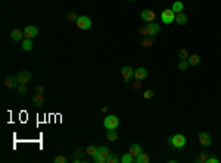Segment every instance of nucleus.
I'll return each instance as SVG.
<instances>
[{
  "label": "nucleus",
  "instance_id": "nucleus-1",
  "mask_svg": "<svg viewBox=\"0 0 221 163\" xmlns=\"http://www.w3.org/2000/svg\"><path fill=\"white\" fill-rule=\"evenodd\" d=\"M109 154H110L109 148L106 145H100V147H98V153L93 156V160L96 163H106V159H108Z\"/></svg>",
  "mask_w": 221,
  "mask_h": 163
},
{
  "label": "nucleus",
  "instance_id": "nucleus-2",
  "mask_svg": "<svg viewBox=\"0 0 221 163\" xmlns=\"http://www.w3.org/2000/svg\"><path fill=\"white\" fill-rule=\"evenodd\" d=\"M168 143L174 148H183L184 145H186V137H184L183 134H176V135H172V137L168 138Z\"/></svg>",
  "mask_w": 221,
  "mask_h": 163
},
{
  "label": "nucleus",
  "instance_id": "nucleus-3",
  "mask_svg": "<svg viewBox=\"0 0 221 163\" xmlns=\"http://www.w3.org/2000/svg\"><path fill=\"white\" fill-rule=\"evenodd\" d=\"M118 125H119V119H118V116L115 115H109L105 118L103 121V127L106 129H117Z\"/></svg>",
  "mask_w": 221,
  "mask_h": 163
},
{
  "label": "nucleus",
  "instance_id": "nucleus-4",
  "mask_svg": "<svg viewBox=\"0 0 221 163\" xmlns=\"http://www.w3.org/2000/svg\"><path fill=\"white\" fill-rule=\"evenodd\" d=\"M77 27L80 28V30H90L92 28V19L89 18V16H86V15H81V16H78V19H77Z\"/></svg>",
  "mask_w": 221,
  "mask_h": 163
},
{
  "label": "nucleus",
  "instance_id": "nucleus-5",
  "mask_svg": "<svg viewBox=\"0 0 221 163\" xmlns=\"http://www.w3.org/2000/svg\"><path fill=\"white\" fill-rule=\"evenodd\" d=\"M161 19H162V22L165 25H170L176 19V12L172 9H165L164 12L161 13Z\"/></svg>",
  "mask_w": 221,
  "mask_h": 163
},
{
  "label": "nucleus",
  "instance_id": "nucleus-6",
  "mask_svg": "<svg viewBox=\"0 0 221 163\" xmlns=\"http://www.w3.org/2000/svg\"><path fill=\"white\" fill-rule=\"evenodd\" d=\"M16 78H18L19 84H28L31 81V78H32V75H31V72H28V71H19V72L16 73Z\"/></svg>",
  "mask_w": 221,
  "mask_h": 163
},
{
  "label": "nucleus",
  "instance_id": "nucleus-7",
  "mask_svg": "<svg viewBox=\"0 0 221 163\" xmlns=\"http://www.w3.org/2000/svg\"><path fill=\"white\" fill-rule=\"evenodd\" d=\"M141 19L145 21V22H154L155 18H156V13L154 10H149V9H145V10H141L140 13Z\"/></svg>",
  "mask_w": 221,
  "mask_h": 163
},
{
  "label": "nucleus",
  "instance_id": "nucleus-8",
  "mask_svg": "<svg viewBox=\"0 0 221 163\" xmlns=\"http://www.w3.org/2000/svg\"><path fill=\"white\" fill-rule=\"evenodd\" d=\"M38 34V30H37L36 27H32V25H28V27H25L24 28V37L25 38H34V37Z\"/></svg>",
  "mask_w": 221,
  "mask_h": 163
},
{
  "label": "nucleus",
  "instance_id": "nucleus-9",
  "mask_svg": "<svg viewBox=\"0 0 221 163\" xmlns=\"http://www.w3.org/2000/svg\"><path fill=\"white\" fill-rule=\"evenodd\" d=\"M199 143L203 145V147H208V145H211V143H212V138H211V135H209L208 132H199Z\"/></svg>",
  "mask_w": 221,
  "mask_h": 163
},
{
  "label": "nucleus",
  "instance_id": "nucleus-10",
  "mask_svg": "<svg viewBox=\"0 0 221 163\" xmlns=\"http://www.w3.org/2000/svg\"><path fill=\"white\" fill-rule=\"evenodd\" d=\"M121 73H123V78L125 82H128L130 79L134 77V69L133 68H130V66H124L123 69H121Z\"/></svg>",
  "mask_w": 221,
  "mask_h": 163
},
{
  "label": "nucleus",
  "instance_id": "nucleus-11",
  "mask_svg": "<svg viewBox=\"0 0 221 163\" xmlns=\"http://www.w3.org/2000/svg\"><path fill=\"white\" fill-rule=\"evenodd\" d=\"M5 85H6L7 88H16L19 85V81L16 77H12V75H9L5 78Z\"/></svg>",
  "mask_w": 221,
  "mask_h": 163
},
{
  "label": "nucleus",
  "instance_id": "nucleus-12",
  "mask_svg": "<svg viewBox=\"0 0 221 163\" xmlns=\"http://www.w3.org/2000/svg\"><path fill=\"white\" fill-rule=\"evenodd\" d=\"M146 28H147V32H149V36L150 37H154V36H156L158 32H159V25L158 24H155V22H149V24L146 25Z\"/></svg>",
  "mask_w": 221,
  "mask_h": 163
},
{
  "label": "nucleus",
  "instance_id": "nucleus-13",
  "mask_svg": "<svg viewBox=\"0 0 221 163\" xmlns=\"http://www.w3.org/2000/svg\"><path fill=\"white\" fill-rule=\"evenodd\" d=\"M134 78L136 79H146L147 78V69L146 68H139L134 71Z\"/></svg>",
  "mask_w": 221,
  "mask_h": 163
},
{
  "label": "nucleus",
  "instance_id": "nucleus-14",
  "mask_svg": "<svg viewBox=\"0 0 221 163\" xmlns=\"http://www.w3.org/2000/svg\"><path fill=\"white\" fill-rule=\"evenodd\" d=\"M32 104H34V106H37V107H41V106L44 104L43 94H40V93L34 94V96H32Z\"/></svg>",
  "mask_w": 221,
  "mask_h": 163
},
{
  "label": "nucleus",
  "instance_id": "nucleus-15",
  "mask_svg": "<svg viewBox=\"0 0 221 163\" xmlns=\"http://www.w3.org/2000/svg\"><path fill=\"white\" fill-rule=\"evenodd\" d=\"M11 37H12V40H15V41H21V40H24V31L21 30H13L12 32H11Z\"/></svg>",
  "mask_w": 221,
  "mask_h": 163
},
{
  "label": "nucleus",
  "instance_id": "nucleus-16",
  "mask_svg": "<svg viewBox=\"0 0 221 163\" xmlns=\"http://www.w3.org/2000/svg\"><path fill=\"white\" fill-rule=\"evenodd\" d=\"M176 22H177L178 25H186L187 24V16H186V13H183V12L176 13Z\"/></svg>",
  "mask_w": 221,
  "mask_h": 163
},
{
  "label": "nucleus",
  "instance_id": "nucleus-17",
  "mask_svg": "<svg viewBox=\"0 0 221 163\" xmlns=\"http://www.w3.org/2000/svg\"><path fill=\"white\" fill-rule=\"evenodd\" d=\"M128 153L131 154L133 157H136V156H139L141 153V147L139 144H131L130 145V150H128Z\"/></svg>",
  "mask_w": 221,
  "mask_h": 163
},
{
  "label": "nucleus",
  "instance_id": "nucleus-18",
  "mask_svg": "<svg viewBox=\"0 0 221 163\" xmlns=\"http://www.w3.org/2000/svg\"><path fill=\"white\" fill-rule=\"evenodd\" d=\"M149 160H150V159H149V156H147L146 153H143V151H141L139 156L134 157V162L136 163H149Z\"/></svg>",
  "mask_w": 221,
  "mask_h": 163
},
{
  "label": "nucleus",
  "instance_id": "nucleus-19",
  "mask_svg": "<svg viewBox=\"0 0 221 163\" xmlns=\"http://www.w3.org/2000/svg\"><path fill=\"white\" fill-rule=\"evenodd\" d=\"M32 47H34V44H32V40H31V38H24V40H22V48H24L25 52L32 50Z\"/></svg>",
  "mask_w": 221,
  "mask_h": 163
},
{
  "label": "nucleus",
  "instance_id": "nucleus-20",
  "mask_svg": "<svg viewBox=\"0 0 221 163\" xmlns=\"http://www.w3.org/2000/svg\"><path fill=\"white\" fill-rule=\"evenodd\" d=\"M141 46L145 48H149V47H152L154 46V37H145L143 40H141Z\"/></svg>",
  "mask_w": 221,
  "mask_h": 163
},
{
  "label": "nucleus",
  "instance_id": "nucleus-21",
  "mask_svg": "<svg viewBox=\"0 0 221 163\" xmlns=\"http://www.w3.org/2000/svg\"><path fill=\"white\" fill-rule=\"evenodd\" d=\"M106 138L109 140V141H117L118 140V134L115 129H108L106 131Z\"/></svg>",
  "mask_w": 221,
  "mask_h": 163
},
{
  "label": "nucleus",
  "instance_id": "nucleus-22",
  "mask_svg": "<svg viewBox=\"0 0 221 163\" xmlns=\"http://www.w3.org/2000/svg\"><path fill=\"white\" fill-rule=\"evenodd\" d=\"M187 62H189V65H192V66H196V65H199V62H201V57H199L197 54H193V56H189V57H187Z\"/></svg>",
  "mask_w": 221,
  "mask_h": 163
},
{
  "label": "nucleus",
  "instance_id": "nucleus-23",
  "mask_svg": "<svg viewBox=\"0 0 221 163\" xmlns=\"http://www.w3.org/2000/svg\"><path fill=\"white\" fill-rule=\"evenodd\" d=\"M172 10H174V12L176 13H178V12H183V9H184V3L183 2H180V0H178V2H174V5H172V7H171Z\"/></svg>",
  "mask_w": 221,
  "mask_h": 163
},
{
  "label": "nucleus",
  "instance_id": "nucleus-24",
  "mask_svg": "<svg viewBox=\"0 0 221 163\" xmlns=\"http://www.w3.org/2000/svg\"><path fill=\"white\" fill-rule=\"evenodd\" d=\"M208 153L206 151H201L199 153V156L196 157V163H206V160H208Z\"/></svg>",
  "mask_w": 221,
  "mask_h": 163
},
{
  "label": "nucleus",
  "instance_id": "nucleus-25",
  "mask_svg": "<svg viewBox=\"0 0 221 163\" xmlns=\"http://www.w3.org/2000/svg\"><path fill=\"white\" fill-rule=\"evenodd\" d=\"M118 162H121V159L117 154H114V153H110L108 156V159H106V163H118Z\"/></svg>",
  "mask_w": 221,
  "mask_h": 163
},
{
  "label": "nucleus",
  "instance_id": "nucleus-26",
  "mask_svg": "<svg viewBox=\"0 0 221 163\" xmlns=\"http://www.w3.org/2000/svg\"><path fill=\"white\" fill-rule=\"evenodd\" d=\"M96 153H98V147H96V145H89V147H87L86 148V154H89V156H94V154H96Z\"/></svg>",
  "mask_w": 221,
  "mask_h": 163
},
{
  "label": "nucleus",
  "instance_id": "nucleus-27",
  "mask_svg": "<svg viewBox=\"0 0 221 163\" xmlns=\"http://www.w3.org/2000/svg\"><path fill=\"white\" fill-rule=\"evenodd\" d=\"M121 162H123V163H133V162H134V157L131 156L130 153H125V154L121 157Z\"/></svg>",
  "mask_w": 221,
  "mask_h": 163
},
{
  "label": "nucleus",
  "instance_id": "nucleus-28",
  "mask_svg": "<svg viewBox=\"0 0 221 163\" xmlns=\"http://www.w3.org/2000/svg\"><path fill=\"white\" fill-rule=\"evenodd\" d=\"M190 66V65H189V62L187 61H180L178 62V71H187V68Z\"/></svg>",
  "mask_w": 221,
  "mask_h": 163
},
{
  "label": "nucleus",
  "instance_id": "nucleus-29",
  "mask_svg": "<svg viewBox=\"0 0 221 163\" xmlns=\"http://www.w3.org/2000/svg\"><path fill=\"white\" fill-rule=\"evenodd\" d=\"M178 57H180L181 61H187V57H189V53H187V50H186V48H181V50L178 52Z\"/></svg>",
  "mask_w": 221,
  "mask_h": 163
},
{
  "label": "nucleus",
  "instance_id": "nucleus-30",
  "mask_svg": "<svg viewBox=\"0 0 221 163\" xmlns=\"http://www.w3.org/2000/svg\"><path fill=\"white\" fill-rule=\"evenodd\" d=\"M67 19L69 21V22H77V19H78V15L75 12H69L67 15Z\"/></svg>",
  "mask_w": 221,
  "mask_h": 163
},
{
  "label": "nucleus",
  "instance_id": "nucleus-31",
  "mask_svg": "<svg viewBox=\"0 0 221 163\" xmlns=\"http://www.w3.org/2000/svg\"><path fill=\"white\" fill-rule=\"evenodd\" d=\"M16 88H18L19 94H27V91H28V88H27V84H19Z\"/></svg>",
  "mask_w": 221,
  "mask_h": 163
},
{
  "label": "nucleus",
  "instance_id": "nucleus-32",
  "mask_svg": "<svg viewBox=\"0 0 221 163\" xmlns=\"http://www.w3.org/2000/svg\"><path fill=\"white\" fill-rule=\"evenodd\" d=\"M53 162L55 163H67V157H63V156H56L55 159H53Z\"/></svg>",
  "mask_w": 221,
  "mask_h": 163
},
{
  "label": "nucleus",
  "instance_id": "nucleus-33",
  "mask_svg": "<svg viewBox=\"0 0 221 163\" xmlns=\"http://www.w3.org/2000/svg\"><path fill=\"white\" fill-rule=\"evenodd\" d=\"M81 154H83V148H81V147H77V148L74 150V157L81 159Z\"/></svg>",
  "mask_w": 221,
  "mask_h": 163
},
{
  "label": "nucleus",
  "instance_id": "nucleus-34",
  "mask_svg": "<svg viewBox=\"0 0 221 163\" xmlns=\"http://www.w3.org/2000/svg\"><path fill=\"white\" fill-rule=\"evenodd\" d=\"M139 34H140L143 38H145V37H149V32H147V28H146V27H141L140 30H139Z\"/></svg>",
  "mask_w": 221,
  "mask_h": 163
},
{
  "label": "nucleus",
  "instance_id": "nucleus-35",
  "mask_svg": "<svg viewBox=\"0 0 221 163\" xmlns=\"http://www.w3.org/2000/svg\"><path fill=\"white\" fill-rule=\"evenodd\" d=\"M143 97L145 98H152V97H155V91H152V90H147L145 94H143Z\"/></svg>",
  "mask_w": 221,
  "mask_h": 163
},
{
  "label": "nucleus",
  "instance_id": "nucleus-36",
  "mask_svg": "<svg viewBox=\"0 0 221 163\" xmlns=\"http://www.w3.org/2000/svg\"><path fill=\"white\" fill-rule=\"evenodd\" d=\"M206 163H220V160H218L217 157H208Z\"/></svg>",
  "mask_w": 221,
  "mask_h": 163
},
{
  "label": "nucleus",
  "instance_id": "nucleus-37",
  "mask_svg": "<svg viewBox=\"0 0 221 163\" xmlns=\"http://www.w3.org/2000/svg\"><path fill=\"white\" fill-rule=\"evenodd\" d=\"M140 85H141L140 79H136V82H134V85H133V87H134L136 90H137V88H140Z\"/></svg>",
  "mask_w": 221,
  "mask_h": 163
},
{
  "label": "nucleus",
  "instance_id": "nucleus-38",
  "mask_svg": "<svg viewBox=\"0 0 221 163\" xmlns=\"http://www.w3.org/2000/svg\"><path fill=\"white\" fill-rule=\"evenodd\" d=\"M37 93L43 94V93H44V87H41V85H40V87H37Z\"/></svg>",
  "mask_w": 221,
  "mask_h": 163
},
{
  "label": "nucleus",
  "instance_id": "nucleus-39",
  "mask_svg": "<svg viewBox=\"0 0 221 163\" xmlns=\"http://www.w3.org/2000/svg\"><path fill=\"white\" fill-rule=\"evenodd\" d=\"M100 112H102V113H106V112H108V107H106V106H105V107H102V109H100Z\"/></svg>",
  "mask_w": 221,
  "mask_h": 163
},
{
  "label": "nucleus",
  "instance_id": "nucleus-40",
  "mask_svg": "<svg viewBox=\"0 0 221 163\" xmlns=\"http://www.w3.org/2000/svg\"><path fill=\"white\" fill-rule=\"evenodd\" d=\"M127 2H134V0H127Z\"/></svg>",
  "mask_w": 221,
  "mask_h": 163
}]
</instances>
